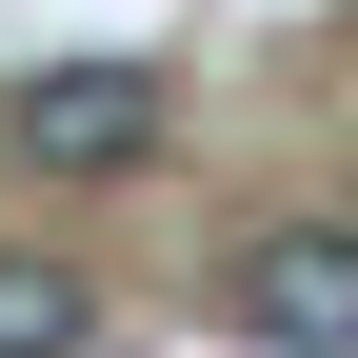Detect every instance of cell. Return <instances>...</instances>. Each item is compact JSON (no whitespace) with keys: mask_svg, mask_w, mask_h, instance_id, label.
Segmentation results:
<instances>
[{"mask_svg":"<svg viewBox=\"0 0 358 358\" xmlns=\"http://www.w3.org/2000/svg\"><path fill=\"white\" fill-rule=\"evenodd\" d=\"M219 319L259 358H358V219H259L239 279H219Z\"/></svg>","mask_w":358,"mask_h":358,"instance_id":"7a4b0ae2","label":"cell"},{"mask_svg":"<svg viewBox=\"0 0 358 358\" xmlns=\"http://www.w3.org/2000/svg\"><path fill=\"white\" fill-rule=\"evenodd\" d=\"M159 140H179L159 60H40L0 100V159H40V179H159Z\"/></svg>","mask_w":358,"mask_h":358,"instance_id":"6da1fadb","label":"cell"},{"mask_svg":"<svg viewBox=\"0 0 358 358\" xmlns=\"http://www.w3.org/2000/svg\"><path fill=\"white\" fill-rule=\"evenodd\" d=\"M0 358H100V279H80V259H20V239H0Z\"/></svg>","mask_w":358,"mask_h":358,"instance_id":"3957f363","label":"cell"}]
</instances>
